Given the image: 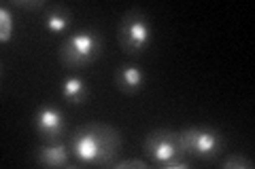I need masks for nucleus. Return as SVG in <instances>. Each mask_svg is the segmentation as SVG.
<instances>
[{
    "instance_id": "1",
    "label": "nucleus",
    "mask_w": 255,
    "mask_h": 169,
    "mask_svg": "<svg viewBox=\"0 0 255 169\" xmlns=\"http://www.w3.org/2000/svg\"><path fill=\"white\" fill-rule=\"evenodd\" d=\"M122 133L109 123L92 120L83 123L70 133L68 148L70 155L77 159V165H96L111 167L122 152ZM70 165V167H77Z\"/></svg>"
},
{
    "instance_id": "2",
    "label": "nucleus",
    "mask_w": 255,
    "mask_h": 169,
    "mask_svg": "<svg viewBox=\"0 0 255 169\" xmlns=\"http://www.w3.org/2000/svg\"><path fill=\"white\" fill-rule=\"evenodd\" d=\"M105 38L94 28H79L62 38L58 47V59L68 70H83L102 55Z\"/></svg>"
},
{
    "instance_id": "3",
    "label": "nucleus",
    "mask_w": 255,
    "mask_h": 169,
    "mask_svg": "<svg viewBox=\"0 0 255 169\" xmlns=\"http://www.w3.org/2000/svg\"><path fill=\"white\" fill-rule=\"evenodd\" d=\"M117 40L126 55H132V57L145 55L153 40V26H151L149 13L138 6L128 9L119 19Z\"/></svg>"
},
{
    "instance_id": "4",
    "label": "nucleus",
    "mask_w": 255,
    "mask_h": 169,
    "mask_svg": "<svg viewBox=\"0 0 255 169\" xmlns=\"http://www.w3.org/2000/svg\"><path fill=\"white\" fill-rule=\"evenodd\" d=\"M183 155L198 161H217L226 150V135L211 125H194L179 131Z\"/></svg>"
},
{
    "instance_id": "5",
    "label": "nucleus",
    "mask_w": 255,
    "mask_h": 169,
    "mask_svg": "<svg viewBox=\"0 0 255 169\" xmlns=\"http://www.w3.org/2000/svg\"><path fill=\"white\" fill-rule=\"evenodd\" d=\"M142 152L155 167H162L170 159L181 157V144H179V131L172 129H153L142 140Z\"/></svg>"
},
{
    "instance_id": "6",
    "label": "nucleus",
    "mask_w": 255,
    "mask_h": 169,
    "mask_svg": "<svg viewBox=\"0 0 255 169\" xmlns=\"http://www.w3.org/2000/svg\"><path fill=\"white\" fill-rule=\"evenodd\" d=\"M34 131L45 144L62 142L66 135V116L64 110L53 104H41L34 112Z\"/></svg>"
},
{
    "instance_id": "7",
    "label": "nucleus",
    "mask_w": 255,
    "mask_h": 169,
    "mask_svg": "<svg viewBox=\"0 0 255 169\" xmlns=\"http://www.w3.org/2000/svg\"><path fill=\"white\" fill-rule=\"evenodd\" d=\"M147 74L138 63H122L115 72V87L126 95H136L145 89Z\"/></svg>"
},
{
    "instance_id": "8",
    "label": "nucleus",
    "mask_w": 255,
    "mask_h": 169,
    "mask_svg": "<svg viewBox=\"0 0 255 169\" xmlns=\"http://www.w3.org/2000/svg\"><path fill=\"white\" fill-rule=\"evenodd\" d=\"M41 21L47 32L51 34H68V30L73 28V11L66 4H49L41 15Z\"/></svg>"
},
{
    "instance_id": "9",
    "label": "nucleus",
    "mask_w": 255,
    "mask_h": 169,
    "mask_svg": "<svg viewBox=\"0 0 255 169\" xmlns=\"http://www.w3.org/2000/svg\"><path fill=\"white\" fill-rule=\"evenodd\" d=\"M34 163L41 167H68L70 165V148L64 142L45 144L34 150Z\"/></svg>"
},
{
    "instance_id": "10",
    "label": "nucleus",
    "mask_w": 255,
    "mask_h": 169,
    "mask_svg": "<svg viewBox=\"0 0 255 169\" xmlns=\"http://www.w3.org/2000/svg\"><path fill=\"white\" fill-rule=\"evenodd\" d=\"M60 91H62V98L64 102L73 104V106H81L85 104L87 95H90V89H87V83L79 76V74H68L62 78L60 83Z\"/></svg>"
},
{
    "instance_id": "11",
    "label": "nucleus",
    "mask_w": 255,
    "mask_h": 169,
    "mask_svg": "<svg viewBox=\"0 0 255 169\" xmlns=\"http://www.w3.org/2000/svg\"><path fill=\"white\" fill-rule=\"evenodd\" d=\"M13 34H15V19H13L9 4L4 2L0 6V43H9Z\"/></svg>"
},
{
    "instance_id": "12",
    "label": "nucleus",
    "mask_w": 255,
    "mask_h": 169,
    "mask_svg": "<svg viewBox=\"0 0 255 169\" xmlns=\"http://www.w3.org/2000/svg\"><path fill=\"white\" fill-rule=\"evenodd\" d=\"M219 165L223 169H253L255 161L247 155H241V152H234V155H228L226 159H221Z\"/></svg>"
},
{
    "instance_id": "13",
    "label": "nucleus",
    "mask_w": 255,
    "mask_h": 169,
    "mask_svg": "<svg viewBox=\"0 0 255 169\" xmlns=\"http://www.w3.org/2000/svg\"><path fill=\"white\" fill-rule=\"evenodd\" d=\"M9 6H19V9H26V11H45L47 6V0H9L6 2Z\"/></svg>"
},
{
    "instance_id": "14",
    "label": "nucleus",
    "mask_w": 255,
    "mask_h": 169,
    "mask_svg": "<svg viewBox=\"0 0 255 169\" xmlns=\"http://www.w3.org/2000/svg\"><path fill=\"white\" fill-rule=\"evenodd\" d=\"M111 167H115V169H149V163L145 159H124V161H115Z\"/></svg>"
},
{
    "instance_id": "15",
    "label": "nucleus",
    "mask_w": 255,
    "mask_h": 169,
    "mask_svg": "<svg viewBox=\"0 0 255 169\" xmlns=\"http://www.w3.org/2000/svg\"><path fill=\"white\" fill-rule=\"evenodd\" d=\"M191 161H194V159H189V157H185V155H181V157L170 159L168 163H164L162 167H164V169H187V167H191Z\"/></svg>"
}]
</instances>
